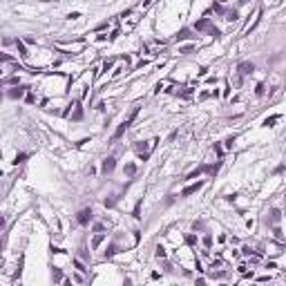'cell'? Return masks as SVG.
<instances>
[{
  "label": "cell",
  "mask_w": 286,
  "mask_h": 286,
  "mask_svg": "<svg viewBox=\"0 0 286 286\" xmlns=\"http://www.w3.org/2000/svg\"><path fill=\"white\" fill-rule=\"evenodd\" d=\"M136 114H139V107H134V110H132V114H130V116H128V119H125V121H123L121 125H119V128H116V132H114V141H116V139H121V136L125 134V130H128V128H130V125H132V123H134V119H136Z\"/></svg>",
  "instance_id": "cell-1"
},
{
  "label": "cell",
  "mask_w": 286,
  "mask_h": 286,
  "mask_svg": "<svg viewBox=\"0 0 286 286\" xmlns=\"http://www.w3.org/2000/svg\"><path fill=\"white\" fill-rule=\"evenodd\" d=\"M76 219H78V224H81V226H87L89 221H92V210H89V208H83L81 213H78Z\"/></svg>",
  "instance_id": "cell-2"
},
{
  "label": "cell",
  "mask_w": 286,
  "mask_h": 286,
  "mask_svg": "<svg viewBox=\"0 0 286 286\" xmlns=\"http://www.w3.org/2000/svg\"><path fill=\"white\" fill-rule=\"evenodd\" d=\"M114 165H116V159H114V157H107L105 161H103V165H101V172H103V174H110L112 170H114Z\"/></svg>",
  "instance_id": "cell-3"
},
{
  "label": "cell",
  "mask_w": 286,
  "mask_h": 286,
  "mask_svg": "<svg viewBox=\"0 0 286 286\" xmlns=\"http://www.w3.org/2000/svg\"><path fill=\"white\" fill-rule=\"evenodd\" d=\"M213 29V25H210V18H201L194 22V31H210Z\"/></svg>",
  "instance_id": "cell-4"
},
{
  "label": "cell",
  "mask_w": 286,
  "mask_h": 286,
  "mask_svg": "<svg viewBox=\"0 0 286 286\" xmlns=\"http://www.w3.org/2000/svg\"><path fill=\"white\" fill-rule=\"evenodd\" d=\"M25 89H29V87H11L9 92H7V96H9V99H14V101H18V99L25 96Z\"/></svg>",
  "instance_id": "cell-5"
},
{
  "label": "cell",
  "mask_w": 286,
  "mask_h": 286,
  "mask_svg": "<svg viewBox=\"0 0 286 286\" xmlns=\"http://www.w3.org/2000/svg\"><path fill=\"white\" fill-rule=\"evenodd\" d=\"M253 70H255V65L250 60H244V63H239V65H237V72L239 74H253Z\"/></svg>",
  "instance_id": "cell-6"
},
{
  "label": "cell",
  "mask_w": 286,
  "mask_h": 286,
  "mask_svg": "<svg viewBox=\"0 0 286 286\" xmlns=\"http://www.w3.org/2000/svg\"><path fill=\"white\" fill-rule=\"evenodd\" d=\"M201 186H203V181H197V184H192V186L184 188V190H181V197H190V194H194V192H197Z\"/></svg>",
  "instance_id": "cell-7"
},
{
  "label": "cell",
  "mask_w": 286,
  "mask_h": 286,
  "mask_svg": "<svg viewBox=\"0 0 286 286\" xmlns=\"http://www.w3.org/2000/svg\"><path fill=\"white\" fill-rule=\"evenodd\" d=\"M16 47H18V51H20V56H22V58H25V56H27V47H25V43H22L20 38H16Z\"/></svg>",
  "instance_id": "cell-8"
},
{
  "label": "cell",
  "mask_w": 286,
  "mask_h": 286,
  "mask_svg": "<svg viewBox=\"0 0 286 286\" xmlns=\"http://www.w3.org/2000/svg\"><path fill=\"white\" fill-rule=\"evenodd\" d=\"M123 172L128 174V177H132L134 172H136V165L134 163H125V168H123Z\"/></svg>",
  "instance_id": "cell-9"
},
{
  "label": "cell",
  "mask_w": 286,
  "mask_h": 286,
  "mask_svg": "<svg viewBox=\"0 0 286 286\" xmlns=\"http://www.w3.org/2000/svg\"><path fill=\"white\" fill-rule=\"evenodd\" d=\"M188 38H190V29H181L177 34V41H188Z\"/></svg>",
  "instance_id": "cell-10"
},
{
  "label": "cell",
  "mask_w": 286,
  "mask_h": 286,
  "mask_svg": "<svg viewBox=\"0 0 286 286\" xmlns=\"http://www.w3.org/2000/svg\"><path fill=\"white\" fill-rule=\"evenodd\" d=\"M72 119H74V121H81V119H83V107H76L74 114H72Z\"/></svg>",
  "instance_id": "cell-11"
},
{
  "label": "cell",
  "mask_w": 286,
  "mask_h": 286,
  "mask_svg": "<svg viewBox=\"0 0 286 286\" xmlns=\"http://www.w3.org/2000/svg\"><path fill=\"white\" fill-rule=\"evenodd\" d=\"M51 277H54V282H58V279L63 277V273H60V268H56V266H54V271H51Z\"/></svg>",
  "instance_id": "cell-12"
},
{
  "label": "cell",
  "mask_w": 286,
  "mask_h": 286,
  "mask_svg": "<svg viewBox=\"0 0 286 286\" xmlns=\"http://www.w3.org/2000/svg\"><path fill=\"white\" fill-rule=\"evenodd\" d=\"M165 255H168V253H165L163 246H157V257H159V259H165Z\"/></svg>",
  "instance_id": "cell-13"
},
{
  "label": "cell",
  "mask_w": 286,
  "mask_h": 286,
  "mask_svg": "<svg viewBox=\"0 0 286 286\" xmlns=\"http://www.w3.org/2000/svg\"><path fill=\"white\" fill-rule=\"evenodd\" d=\"M226 20H228V22L237 20V11H235V9H232V11H228V14H226Z\"/></svg>",
  "instance_id": "cell-14"
},
{
  "label": "cell",
  "mask_w": 286,
  "mask_h": 286,
  "mask_svg": "<svg viewBox=\"0 0 286 286\" xmlns=\"http://www.w3.org/2000/svg\"><path fill=\"white\" fill-rule=\"evenodd\" d=\"M74 266H76V268H78V271H81V273H87V268H85V264H83V262L74 259Z\"/></svg>",
  "instance_id": "cell-15"
},
{
  "label": "cell",
  "mask_w": 286,
  "mask_h": 286,
  "mask_svg": "<svg viewBox=\"0 0 286 286\" xmlns=\"http://www.w3.org/2000/svg\"><path fill=\"white\" fill-rule=\"evenodd\" d=\"M279 121V116H277V114H275V116H271V119H266V121H264V125H275Z\"/></svg>",
  "instance_id": "cell-16"
},
{
  "label": "cell",
  "mask_w": 286,
  "mask_h": 286,
  "mask_svg": "<svg viewBox=\"0 0 286 286\" xmlns=\"http://www.w3.org/2000/svg\"><path fill=\"white\" fill-rule=\"evenodd\" d=\"M279 215H282V213H279L277 208H275V210H271V221H279Z\"/></svg>",
  "instance_id": "cell-17"
},
{
  "label": "cell",
  "mask_w": 286,
  "mask_h": 286,
  "mask_svg": "<svg viewBox=\"0 0 286 286\" xmlns=\"http://www.w3.org/2000/svg\"><path fill=\"white\" fill-rule=\"evenodd\" d=\"M103 239H105V235H96V237H94V242H92V246L96 248V246H99V244L103 242Z\"/></svg>",
  "instance_id": "cell-18"
},
{
  "label": "cell",
  "mask_w": 286,
  "mask_h": 286,
  "mask_svg": "<svg viewBox=\"0 0 286 286\" xmlns=\"http://www.w3.org/2000/svg\"><path fill=\"white\" fill-rule=\"evenodd\" d=\"M5 85H16V87H18V76H14V78H7V81H5Z\"/></svg>",
  "instance_id": "cell-19"
},
{
  "label": "cell",
  "mask_w": 286,
  "mask_h": 286,
  "mask_svg": "<svg viewBox=\"0 0 286 286\" xmlns=\"http://www.w3.org/2000/svg\"><path fill=\"white\" fill-rule=\"evenodd\" d=\"M186 244L194 246V244H197V237H194V235H188V237H186Z\"/></svg>",
  "instance_id": "cell-20"
},
{
  "label": "cell",
  "mask_w": 286,
  "mask_h": 286,
  "mask_svg": "<svg viewBox=\"0 0 286 286\" xmlns=\"http://www.w3.org/2000/svg\"><path fill=\"white\" fill-rule=\"evenodd\" d=\"M255 94H257V96H262V94H264V85H262V83H259V85H257V89H255Z\"/></svg>",
  "instance_id": "cell-21"
},
{
  "label": "cell",
  "mask_w": 286,
  "mask_h": 286,
  "mask_svg": "<svg viewBox=\"0 0 286 286\" xmlns=\"http://www.w3.org/2000/svg\"><path fill=\"white\" fill-rule=\"evenodd\" d=\"M194 268H197V273H203V268H201V262H199V259H194Z\"/></svg>",
  "instance_id": "cell-22"
},
{
  "label": "cell",
  "mask_w": 286,
  "mask_h": 286,
  "mask_svg": "<svg viewBox=\"0 0 286 286\" xmlns=\"http://www.w3.org/2000/svg\"><path fill=\"white\" fill-rule=\"evenodd\" d=\"M232 143H235V136H230V139H226V148H232Z\"/></svg>",
  "instance_id": "cell-23"
},
{
  "label": "cell",
  "mask_w": 286,
  "mask_h": 286,
  "mask_svg": "<svg viewBox=\"0 0 286 286\" xmlns=\"http://www.w3.org/2000/svg\"><path fill=\"white\" fill-rule=\"evenodd\" d=\"M210 244H213V237H210V235L203 237V246H210Z\"/></svg>",
  "instance_id": "cell-24"
},
{
  "label": "cell",
  "mask_w": 286,
  "mask_h": 286,
  "mask_svg": "<svg viewBox=\"0 0 286 286\" xmlns=\"http://www.w3.org/2000/svg\"><path fill=\"white\" fill-rule=\"evenodd\" d=\"M112 67V60H105V65H103V72H107Z\"/></svg>",
  "instance_id": "cell-25"
},
{
  "label": "cell",
  "mask_w": 286,
  "mask_h": 286,
  "mask_svg": "<svg viewBox=\"0 0 286 286\" xmlns=\"http://www.w3.org/2000/svg\"><path fill=\"white\" fill-rule=\"evenodd\" d=\"M63 286H72V282H70V279H65V282H63Z\"/></svg>",
  "instance_id": "cell-26"
},
{
  "label": "cell",
  "mask_w": 286,
  "mask_h": 286,
  "mask_svg": "<svg viewBox=\"0 0 286 286\" xmlns=\"http://www.w3.org/2000/svg\"><path fill=\"white\" fill-rule=\"evenodd\" d=\"M125 286H132V284H130V279H128V282H125Z\"/></svg>",
  "instance_id": "cell-27"
}]
</instances>
